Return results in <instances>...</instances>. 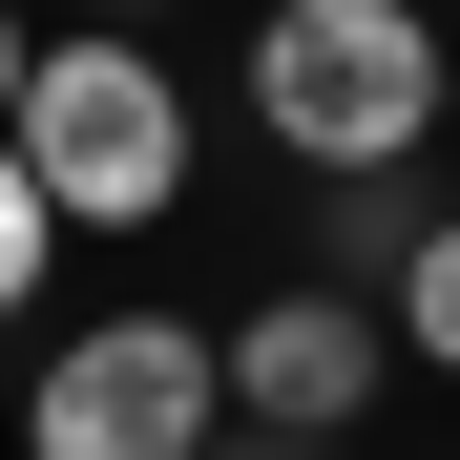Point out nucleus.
<instances>
[{
    "label": "nucleus",
    "instance_id": "2",
    "mask_svg": "<svg viewBox=\"0 0 460 460\" xmlns=\"http://www.w3.org/2000/svg\"><path fill=\"white\" fill-rule=\"evenodd\" d=\"M22 189L63 209V230H146V209H189V84L146 63L126 22H63L42 63H22Z\"/></svg>",
    "mask_w": 460,
    "mask_h": 460
},
{
    "label": "nucleus",
    "instance_id": "1",
    "mask_svg": "<svg viewBox=\"0 0 460 460\" xmlns=\"http://www.w3.org/2000/svg\"><path fill=\"white\" fill-rule=\"evenodd\" d=\"M252 126L314 189L419 168V146H439V22H419V0H272V22H252Z\"/></svg>",
    "mask_w": 460,
    "mask_h": 460
},
{
    "label": "nucleus",
    "instance_id": "5",
    "mask_svg": "<svg viewBox=\"0 0 460 460\" xmlns=\"http://www.w3.org/2000/svg\"><path fill=\"white\" fill-rule=\"evenodd\" d=\"M376 335H398V356H439V376H460V209H439L419 252H398V293H376Z\"/></svg>",
    "mask_w": 460,
    "mask_h": 460
},
{
    "label": "nucleus",
    "instance_id": "8",
    "mask_svg": "<svg viewBox=\"0 0 460 460\" xmlns=\"http://www.w3.org/2000/svg\"><path fill=\"white\" fill-rule=\"evenodd\" d=\"M209 460H335V439H252V419H230V439H209Z\"/></svg>",
    "mask_w": 460,
    "mask_h": 460
},
{
    "label": "nucleus",
    "instance_id": "3",
    "mask_svg": "<svg viewBox=\"0 0 460 460\" xmlns=\"http://www.w3.org/2000/svg\"><path fill=\"white\" fill-rule=\"evenodd\" d=\"M230 439V335L189 314H84L22 376V460H209Z\"/></svg>",
    "mask_w": 460,
    "mask_h": 460
},
{
    "label": "nucleus",
    "instance_id": "9",
    "mask_svg": "<svg viewBox=\"0 0 460 460\" xmlns=\"http://www.w3.org/2000/svg\"><path fill=\"white\" fill-rule=\"evenodd\" d=\"M439 126H460V42H439Z\"/></svg>",
    "mask_w": 460,
    "mask_h": 460
},
{
    "label": "nucleus",
    "instance_id": "6",
    "mask_svg": "<svg viewBox=\"0 0 460 460\" xmlns=\"http://www.w3.org/2000/svg\"><path fill=\"white\" fill-rule=\"evenodd\" d=\"M42 272H63V209L22 189V146H0V314H22V293H42Z\"/></svg>",
    "mask_w": 460,
    "mask_h": 460
},
{
    "label": "nucleus",
    "instance_id": "7",
    "mask_svg": "<svg viewBox=\"0 0 460 460\" xmlns=\"http://www.w3.org/2000/svg\"><path fill=\"white\" fill-rule=\"evenodd\" d=\"M22 63H42V22H22V0H0V126H22Z\"/></svg>",
    "mask_w": 460,
    "mask_h": 460
},
{
    "label": "nucleus",
    "instance_id": "4",
    "mask_svg": "<svg viewBox=\"0 0 460 460\" xmlns=\"http://www.w3.org/2000/svg\"><path fill=\"white\" fill-rule=\"evenodd\" d=\"M376 376H398V335H376L356 293H272V314H230V419H252V439H356Z\"/></svg>",
    "mask_w": 460,
    "mask_h": 460
}]
</instances>
